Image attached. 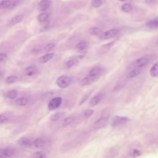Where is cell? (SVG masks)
<instances>
[{"label": "cell", "mask_w": 158, "mask_h": 158, "mask_svg": "<svg viewBox=\"0 0 158 158\" xmlns=\"http://www.w3.org/2000/svg\"><path fill=\"white\" fill-rule=\"evenodd\" d=\"M72 80V78L68 75H61L57 78L56 83L59 88H65L70 85Z\"/></svg>", "instance_id": "6da1fadb"}, {"label": "cell", "mask_w": 158, "mask_h": 158, "mask_svg": "<svg viewBox=\"0 0 158 158\" xmlns=\"http://www.w3.org/2000/svg\"><path fill=\"white\" fill-rule=\"evenodd\" d=\"M149 63V59L146 57H142L135 60L132 65L131 68H142L143 67L147 65Z\"/></svg>", "instance_id": "7a4b0ae2"}, {"label": "cell", "mask_w": 158, "mask_h": 158, "mask_svg": "<svg viewBox=\"0 0 158 158\" xmlns=\"http://www.w3.org/2000/svg\"><path fill=\"white\" fill-rule=\"evenodd\" d=\"M119 33V30L115 28L110 29L103 33H101L100 36V38L102 40H108L115 37V36H116Z\"/></svg>", "instance_id": "3957f363"}, {"label": "cell", "mask_w": 158, "mask_h": 158, "mask_svg": "<svg viewBox=\"0 0 158 158\" xmlns=\"http://www.w3.org/2000/svg\"><path fill=\"white\" fill-rule=\"evenodd\" d=\"M63 101L62 98L60 97H56V98L51 99L48 105V108L50 109L51 111L55 110V109H58L60 105H61Z\"/></svg>", "instance_id": "277c9868"}, {"label": "cell", "mask_w": 158, "mask_h": 158, "mask_svg": "<svg viewBox=\"0 0 158 158\" xmlns=\"http://www.w3.org/2000/svg\"><path fill=\"white\" fill-rule=\"evenodd\" d=\"M129 119L125 116H119V115H115L112 117V126H118L128 122Z\"/></svg>", "instance_id": "5b68a950"}, {"label": "cell", "mask_w": 158, "mask_h": 158, "mask_svg": "<svg viewBox=\"0 0 158 158\" xmlns=\"http://www.w3.org/2000/svg\"><path fill=\"white\" fill-rule=\"evenodd\" d=\"M17 143L22 147L30 148L33 146V141L27 137H22L17 140Z\"/></svg>", "instance_id": "8992f818"}, {"label": "cell", "mask_w": 158, "mask_h": 158, "mask_svg": "<svg viewBox=\"0 0 158 158\" xmlns=\"http://www.w3.org/2000/svg\"><path fill=\"white\" fill-rule=\"evenodd\" d=\"M109 118L108 117H102L100 118L98 120H97L96 122L94 123L93 127L95 129H101L104 128L105 127L108 123Z\"/></svg>", "instance_id": "52a82bcc"}, {"label": "cell", "mask_w": 158, "mask_h": 158, "mask_svg": "<svg viewBox=\"0 0 158 158\" xmlns=\"http://www.w3.org/2000/svg\"><path fill=\"white\" fill-rule=\"evenodd\" d=\"M23 19L22 15H17L11 18L7 23V26L11 27L16 26V24L19 23Z\"/></svg>", "instance_id": "ba28073f"}, {"label": "cell", "mask_w": 158, "mask_h": 158, "mask_svg": "<svg viewBox=\"0 0 158 158\" xmlns=\"http://www.w3.org/2000/svg\"><path fill=\"white\" fill-rule=\"evenodd\" d=\"M38 71V68L36 65H31L25 69V74L28 77H32L37 74Z\"/></svg>", "instance_id": "9c48e42d"}, {"label": "cell", "mask_w": 158, "mask_h": 158, "mask_svg": "<svg viewBox=\"0 0 158 158\" xmlns=\"http://www.w3.org/2000/svg\"><path fill=\"white\" fill-rule=\"evenodd\" d=\"M102 71H103V69L101 68H100V67H96V68H93L92 69L90 70L88 75L96 78V79H98L102 75Z\"/></svg>", "instance_id": "30bf717a"}, {"label": "cell", "mask_w": 158, "mask_h": 158, "mask_svg": "<svg viewBox=\"0 0 158 158\" xmlns=\"http://www.w3.org/2000/svg\"><path fill=\"white\" fill-rule=\"evenodd\" d=\"M97 80H98V79H96V78L88 75L87 77H84L83 79H82V80L80 82V84L82 86H87L93 83Z\"/></svg>", "instance_id": "8fae6325"}, {"label": "cell", "mask_w": 158, "mask_h": 158, "mask_svg": "<svg viewBox=\"0 0 158 158\" xmlns=\"http://www.w3.org/2000/svg\"><path fill=\"white\" fill-rule=\"evenodd\" d=\"M51 0H41L38 4V9L40 11H45L50 8Z\"/></svg>", "instance_id": "7c38bea8"}, {"label": "cell", "mask_w": 158, "mask_h": 158, "mask_svg": "<svg viewBox=\"0 0 158 158\" xmlns=\"http://www.w3.org/2000/svg\"><path fill=\"white\" fill-rule=\"evenodd\" d=\"M103 96H104V94L103 93H98L97 95L95 96L91 99L90 101V105L91 106H95L97 105L101 101Z\"/></svg>", "instance_id": "4fadbf2b"}, {"label": "cell", "mask_w": 158, "mask_h": 158, "mask_svg": "<svg viewBox=\"0 0 158 158\" xmlns=\"http://www.w3.org/2000/svg\"><path fill=\"white\" fill-rule=\"evenodd\" d=\"M0 154L4 156V157H12L15 154V151L13 148H2L0 149Z\"/></svg>", "instance_id": "5bb4252c"}, {"label": "cell", "mask_w": 158, "mask_h": 158, "mask_svg": "<svg viewBox=\"0 0 158 158\" xmlns=\"http://www.w3.org/2000/svg\"><path fill=\"white\" fill-rule=\"evenodd\" d=\"M15 6L14 2L11 0H3V1L0 2V9H6V8H12Z\"/></svg>", "instance_id": "9a60e30c"}, {"label": "cell", "mask_w": 158, "mask_h": 158, "mask_svg": "<svg viewBox=\"0 0 158 158\" xmlns=\"http://www.w3.org/2000/svg\"><path fill=\"white\" fill-rule=\"evenodd\" d=\"M54 53H47L45 55L42 56L39 59V61L41 64H45L48 63L54 57Z\"/></svg>", "instance_id": "2e32d148"}, {"label": "cell", "mask_w": 158, "mask_h": 158, "mask_svg": "<svg viewBox=\"0 0 158 158\" xmlns=\"http://www.w3.org/2000/svg\"><path fill=\"white\" fill-rule=\"evenodd\" d=\"M146 26L150 29L158 28V17L148 21L146 24Z\"/></svg>", "instance_id": "e0dca14e"}, {"label": "cell", "mask_w": 158, "mask_h": 158, "mask_svg": "<svg viewBox=\"0 0 158 158\" xmlns=\"http://www.w3.org/2000/svg\"><path fill=\"white\" fill-rule=\"evenodd\" d=\"M29 102V100L27 97H21L18 98L16 101V105L19 106H26L28 105Z\"/></svg>", "instance_id": "ac0fdd59"}, {"label": "cell", "mask_w": 158, "mask_h": 158, "mask_svg": "<svg viewBox=\"0 0 158 158\" xmlns=\"http://www.w3.org/2000/svg\"><path fill=\"white\" fill-rule=\"evenodd\" d=\"M141 72H142V68H133V69L128 73L127 77L128 78L135 77L136 76L140 74Z\"/></svg>", "instance_id": "d6986e66"}, {"label": "cell", "mask_w": 158, "mask_h": 158, "mask_svg": "<svg viewBox=\"0 0 158 158\" xmlns=\"http://www.w3.org/2000/svg\"><path fill=\"white\" fill-rule=\"evenodd\" d=\"M33 145L36 148H42L45 145V141L41 138H36L33 141Z\"/></svg>", "instance_id": "ffe728a7"}, {"label": "cell", "mask_w": 158, "mask_h": 158, "mask_svg": "<svg viewBox=\"0 0 158 158\" xmlns=\"http://www.w3.org/2000/svg\"><path fill=\"white\" fill-rule=\"evenodd\" d=\"M149 74L151 77H156L158 76V63L154 64L149 70Z\"/></svg>", "instance_id": "44dd1931"}, {"label": "cell", "mask_w": 158, "mask_h": 158, "mask_svg": "<svg viewBox=\"0 0 158 158\" xmlns=\"http://www.w3.org/2000/svg\"><path fill=\"white\" fill-rule=\"evenodd\" d=\"M18 96V92L16 90H12L9 91L6 93V97L9 99L13 100L16 98Z\"/></svg>", "instance_id": "7402d4cb"}, {"label": "cell", "mask_w": 158, "mask_h": 158, "mask_svg": "<svg viewBox=\"0 0 158 158\" xmlns=\"http://www.w3.org/2000/svg\"><path fill=\"white\" fill-rule=\"evenodd\" d=\"M89 33L92 35H99L102 33V30L99 27H92L89 29Z\"/></svg>", "instance_id": "603a6c76"}, {"label": "cell", "mask_w": 158, "mask_h": 158, "mask_svg": "<svg viewBox=\"0 0 158 158\" xmlns=\"http://www.w3.org/2000/svg\"><path fill=\"white\" fill-rule=\"evenodd\" d=\"M48 17H49V15H48V13H42L41 14H40L38 17H37V19L38 21V22H45L47 21V19H48Z\"/></svg>", "instance_id": "cb8c5ba5"}, {"label": "cell", "mask_w": 158, "mask_h": 158, "mask_svg": "<svg viewBox=\"0 0 158 158\" xmlns=\"http://www.w3.org/2000/svg\"><path fill=\"white\" fill-rule=\"evenodd\" d=\"M133 9L132 6L129 3H125L122 6H121V9L124 13H129Z\"/></svg>", "instance_id": "d4e9b609"}, {"label": "cell", "mask_w": 158, "mask_h": 158, "mask_svg": "<svg viewBox=\"0 0 158 158\" xmlns=\"http://www.w3.org/2000/svg\"><path fill=\"white\" fill-rule=\"evenodd\" d=\"M17 80V77L16 75H10L7 77L5 79V82L7 84H11L16 82Z\"/></svg>", "instance_id": "484cf974"}, {"label": "cell", "mask_w": 158, "mask_h": 158, "mask_svg": "<svg viewBox=\"0 0 158 158\" xmlns=\"http://www.w3.org/2000/svg\"><path fill=\"white\" fill-rule=\"evenodd\" d=\"M74 118L72 117V116H69V117H68L67 118H65L64 120V122H63V126L64 127H67L70 124H72L73 122H74Z\"/></svg>", "instance_id": "4316f807"}, {"label": "cell", "mask_w": 158, "mask_h": 158, "mask_svg": "<svg viewBox=\"0 0 158 158\" xmlns=\"http://www.w3.org/2000/svg\"><path fill=\"white\" fill-rule=\"evenodd\" d=\"M87 46V42L85 41H83L80 42V43H78L77 44L76 48H77V49L78 50V51H82L83 50L85 49Z\"/></svg>", "instance_id": "83f0119b"}, {"label": "cell", "mask_w": 158, "mask_h": 158, "mask_svg": "<svg viewBox=\"0 0 158 158\" xmlns=\"http://www.w3.org/2000/svg\"><path fill=\"white\" fill-rule=\"evenodd\" d=\"M62 117H63L62 113L57 112V113H55L54 114L51 115V117H50V120L51 121H53V122H56V121L59 120Z\"/></svg>", "instance_id": "f1b7e54d"}, {"label": "cell", "mask_w": 158, "mask_h": 158, "mask_svg": "<svg viewBox=\"0 0 158 158\" xmlns=\"http://www.w3.org/2000/svg\"><path fill=\"white\" fill-rule=\"evenodd\" d=\"M77 63V60L75 59H70L66 63V68L68 69H70L75 66Z\"/></svg>", "instance_id": "f546056e"}, {"label": "cell", "mask_w": 158, "mask_h": 158, "mask_svg": "<svg viewBox=\"0 0 158 158\" xmlns=\"http://www.w3.org/2000/svg\"><path fill=\"white\" fill-rule=\"evenodd\" d=\"M93 113L94 111L92 110V109H87V110H85L83 112V115L85 119H88L92 116Z\"/></svg>", "instance_id": "4dcf8cb0"}, {"label": "cell", "mask_w": 158, "mask_h": 158, "mask_svg": "<svg viewBox=\"0 0 158 158\" xmlns=\"http://www.w3.org/2000/svg\"><path fill=\"white\" fill-rule=\"evenodd\" d=\"M32 156L34 157H37V158H44L46 157V155L45 153H44V152L43 151H38V152L34 153Z\"/></svg>", "instance_id": "1f68e13d"}, {"label": "cell", "mask_w": 158, "mask_h": 158, "mask_svg": "<svg viewBox=\"0 0 158 158\" xmlns=\"http://www.w3.org/2000/svg\"><path fill=\"white\" fill-rule=\"evenodd\" d=\"M9 117H8V115L6 114H0V124H2L3 123L6 122L8 120Z\"/></svg>", "instance_id": "d6a6232c"}, {"label": "cell", "mask_w": 158, "mask_h": 158, "mask_svg": "<svg viewBox=\"0 0 158 158\" xmlns=\"http://www.w3.org/2000/svg\"><path fill=\"white\" fill-rule=\"evenodd\" d=\"M92 6L94 8H99L102 4V0H92Z\"/></svg>", "instance_id": "836d02e7"}, {"label": "cell", "mask_w": 158, "mask_h": 158, "mask_svg": "<svg viewBox=\"0 0 158 158\" xmlns=\"http://www.w3.org/2000/svg\"><path fill=\"white\" fill-rule=\"evenodd\" d=\"M141 155V152L139 151V150L137 149H133L131 153H130V156L133 157H138Z\"/></svg>", "instance_id": "e575fe53"}, {"label": "cell", "mask_w": 158, "mask_h": 158, "mask_svg": "<svg viewBox=\"0 0 158 158\" xmlns=\"http://www.w3.org/2000/svg\"><path fill=\"white\" fill-rule=\"evenodd\" d=\"M42 51V47L40 45H37L33 48V49L32 50V53L34 54H38L40 53Z\"/></svg>", "instance_id": "d590c367"}, {"label": "cell", "mask_w": 158, "mask_h": 158, "mask_svg": "<svg viewBox=\"0 0 158 158\" xmlns=\"http://www.w3.org/2000/svg\"><path fill=\"white\" fill-rule=\"evenodd\" d=\"M54 47H55V44H54V43H50L45 45V51H50V50H52Z\"/></svg>", "instance_id": "8d00e7d4"}, {"label": "cell", "mask_w": 158, "mask_h": 158, "mask_svg": "<svg viewBox=\"0 0 158 158\" xmlns=\"http://www.w3.org/2000/svg\"><path fill=\"white\" fill-rule=\"evenodd\" d=\"M8 56L7 54L4 53H0V63L3 62L6 59Z\"/></svg>", "instance_id": "74e56055"}, {"label": "cell", "mask_w": 158, "mask_h": 158, "mask_svg": "<svg viewBox=\"0 0 158 158\" xmlns=\"http://www.w3.org/2000/svg\"><path fill=\"white\" fill-rule=\"evenodd\" d=\"M4 76V73L2 71H0V79L2 78Z\"/></svg>", "instance_id": "f35d334b"}, {"label": "cell", "mask_w": 158, "mask_h": 158, "mask_svg": "<svg viewBox=\"0 0 158 158\" xmlns=\"http://www.w3.org/2000/svg\"><path fill=\"white\" fill-rule=\"evenodd\" d=\"M119 1H125V0H119Z\"/></svg>", "instance_id": "ab89813d"}]
</instances>
